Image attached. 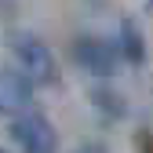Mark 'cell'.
<instances>
[{"mask_svg":"<svg viewBox=\"0 0 153 153\" xmlns=\"http://www.w3.org/2000/svg\"><path fill=\"white\" fill-rule=\"evenodd\" d=\"M11 55L18 59L22 73L29 76L33 84L40 88H55L59 84V62H55L51 48L33 33H11Z\"/></svg>","mask_w":153,"mask_h":153,"instance_id":"6da1fadb","label":"cell"},{"mask_svg":"<svg viewBox=\"0 0 153 153\" xmlns=\"http://www.w3.org/2000/svg\"><path fill=\"white\" fill-rule=\"evenodd\" d=\"M73 59L84 73L91 76H113L117 73V62H120V48L102 40V36H76L73 40Z\"/></svg>","mask_w":153,"mask_h":153,"instance_id":"7a4b0ae2","label":"cell"},{"mask_svg":"<svg viewBox=\"0 0 153 153\" xmlns=\"http://www.w3.org/2000/svg\"><path fill=\"white\" fill-rule=\"evenodd\" d=\"M11 139L22 149H29V153H51L55 146H59V135H55L51 120L44 117V113H33V109L18 113V117L11 120Z\"/></svg>","mask_w":153,"mask_h":153,"instance_id":"3957f363","label":"cell"},{"mask_svg":"<svg viewBox=\"0 0 153 153\" xmlns=\"http://www.w3.org/2000/svg\"><path fill=\"white\" fill-rule=\"evenodd\" d=\"M33 102V80L22 69H0V117H18Z\"/></svg>","mask_w":153,"mask_h":153,"instance_id":"277c9868","label":"cell"},{"mask_svg":"<svg viewBox=\"0 0 153 153\" xmlns=\"http://www.w3.org/2000/svg\"><path fill=\"white\" fill-rule=\"evenodd\" d=\"M117 48H120V55H124L131 66H142V59H146V44H142V33H139V26L131 22V18H124V22H120Z\"/></svg>","mask_w":153,"mask_h":153,"instance_id":"5b68a950","label":"cell"},{"mask_svg":"<svg viewBox=\"0 0 153 153\" xmlns=\"http://www.w3.org/2000/svg\"><path fill=\"white\" fill-rule=\"evenodd\" d=\"M91 102L95 106H99V109H106L109 113V117H120V113H124V102H120V95H113V91H91Z\"/></svg>","mask_w":153,"mask_h":153,"instance_id":"8992f818","label":"cell"}]
</instances>
